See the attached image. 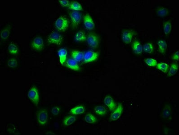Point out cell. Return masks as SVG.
I'll use <instances>...</instances> for the list:
<instances>
[{"label":"cell","instance_id":"20","mask_svg":"<svg viewBox=\"0 0 179 135\" xmlns=\"http://www.w3.org/2000/svg\"><path fill=\"white\" fill-rule=\"evenodd\" d=\"M68 7L70 10L76 11H83V8L81 5L80 4L79 2L76 1H74L72 2L69 5Z\"/></svg>","mask_w":179,"mask_h":135},{"label":"cell","instance_id":"4","mask_svg":"<svg viewBox=\"0 0 179 135\" xmlns=\"http://www.w3.org/2000/svg\"><path fill=\"white\" fill-rule=\"evenodd\" d=\"M28 97L30 99L31 101L34 103L36 106L38 105L39 101V95L37 88L35 86L32 87L28 93Z\"/></svg>","mask_w":179,"mask_h":135},{"label":"cell","instance_id":"24","mask_svg":"<svg viewBox=\"0 0 179 135\" xmlns=\"http://www.w3.org/2000/svg\"><path fill=\"white\" fill-rule=\"evenodd\" d=\"M154 50V47L151 43H147L143 46V51L147 53H152Z\"/></svg>","mask_w":179,"mask_h":135},{"label":"cell","instance_id":"11","mask_svg":"<svg viewBox=\"0 0 179 135\" xmlns=\"http://www.w3.org/2000/svg\"><path fill=\"white\" fill-rule=\"evenodd\" d=\"M37 120L41 125H44L48 121V114L45 110L41 111L37 115Z\"/></svg>","mask_w":179,"mask_h":135},{"label":"cell","instance_id":"3","mask_svg":"<svg viewBox=\"0 0 179 135\" xmlns=\"http://www.w3.org/2000/svg\"><path fill=\"white\" fill-rule=\"evenodd\" d=\"M99 56V52H95L91 51H87L84 53L83 63H88L94 62L97 60Z\"/></svg>","mask_w":179,"mask_h":135},{"label":"cell","instance_id":"21","mask_svg":"<svg viewBox=\"0 0 179 135\" xmlns=\"http://www.w3.org/2000/svg\"><path fill=\"white\" fill-rule=\"evenodd\" d=\"M75 40L78 42H82L86 40V37L84 32L82 30L78 32L75 34L74 36Z\"/></svg>","mask_w":179,"mask_h":135},{"label":"cell","instance_id":"5","mask_svg":"<svg viewBox=\"0 0 179 135\" xmlns=\"http://www.w3.org/2000/svg\"><path fill=\"white\" fill-rule=\"evenodd\" d=\"M71 20L72 25L74 27H77L79 25L82 20L81 14L78 11L72 12L70 14Z\"/></svg>","mask_w":179,"mask_h":135},{"label":"cell","instance_id":"37","mask_svg":"<svg viewBox=\"0 0 179 135\" xmlns=\"http://www.w3.org/2000/svg\"><path fill=\"white\" fill-rule=\"evenodd\" d=\"M46 134H47V135H56V134H55V133H53L52 132H47V133H46Z\"/></svg>","mask_w":179,"mask_h":135},{"label":"cell","instance_id":"13","mask_svg":"<svg viewBox=\"0 0 179 135\" xmlns=\"http://www.w3.org/2000/svg\"><path fill=\"white\" fill-rule=\"evenodd\" d=\"M66 67L68 68L74 70L75 71H78L80 70V68L78 65V62L75 61L73 59H69L67 61L66 65Z\"/></svg>","mask_w":179,"mask_h":135},{"label":"cell","instance_id":"14","mask_svg":"<svg viewBox=\"0 0 179 135\" xmlns=\"http://www.w3.org/2000/svg\"><path fill=\"white\" fill-rule=\"evenodd\" d=\"M132 48L135 54H141L143 51V46L138 41H134L132 43Z\"/></svg>","mask_w":179,"mask_h":135},{"label":"cell","instance_id":"8","mask_svg":"<svg viewBox=\"0 0 179 135\" xmlns=\"http://www.w3.org/2000/svg\"><path fill=\"white\" fill-rule=\"evenodd\" d=\"M32 47L36 51H41L44 47V42L43 39L39 37L35 38L32 44Z\"/></svg>","mask_w":179,"mask_h":135},{"label":"cell","instance_id":"22","mask_svg":"<svg viewBox=\"0 0 179 135\" xmlns=\"http://www.w3.org/2000/svg\"><path fill=\"white\" fill-rule=\"evenodd\" d=\"M94 110L96 114L100 116H104L106 115L107 112L106 108L105 107L100 105L95 107L94 108Z\"/></svg>","mask_w":179,"mask_h":135},{"label":"cell","instance_id":"7","mask_svg":"<svg viewBox=\"0 0 179 135\" xmlns=\"http://www.w3.org/2000/svg\"><path fill=\"white\" fill-rule=\"evenodd\" d=\"M135 34V33L133 30L124 31L122 35V39L123 42L126 44L130 43L132 41V37Z\"/></svg>","mask_w":179,"mask_h":135},{"label":"cell","instance_id":"6","mask_svg":"<svg viewBox=\"0 0 179 135\" xmlns=\"http://www.w3.org/2000/svg\"><path fill=\"white\" fill-rule=\"evenodd\" d=\"M88 45L92 48H96L99 43L98 37L93 33L89 34L86 39Z\"/></svg>","mask_w":179,"mask_h":135},{"label":"cell","instance_id":"32","mask_svg":"<svg viewBox=\"0 0 179 135\" xmlns=\"http://www.w3.org/2000/svg\"><path fill=\"white\" fill-rule=\"evenodd\" d=\"M10 30L8 28H5L1 31V37L3 40H6L8 38L10 35Z\"/></svg>","mask_w":179,"mask_h":135},{"label":"cell","instance_id":"1","mask_svg":"<svg viewBox=\"0 0 179 135\" xmlns=\"http://www.w3.org/2000/svg\"><path fill=\"white\" fill-rule=\"evenodd\" d=\"M55 26L59 31L65 32L69 26L68 19L64 16H60L56 21Z\"/></svg>","mask_w":179,"mask_h":135},{"label":"cell","instance_id":"17","mask_svg":"<svg viewBox=\"0 0 179 135\" xmlns=\"http://www.w3.org/2000/svg\"><path fill=\"white\" fill-rule=\"evenodd\" d=\"M159 51L160 53L164 54L166 52L167 45L166 42L164 40H159L158 42Z\"/></svg>","mask_w":179,"mask_h":135},{"label":"cell","instance_id":"15","mask_svg":"<svg viewBox=\"0 0 179 135\" xmlns=\"http://www.w3.org/2000/svg\"><path fill=\"white\" fill-rule=\"evenodd\" d=\"M72 59H73L77 62H79L83 60L84 53L78 51H72L71 54Z\"/></svg>","mask_w":179,"mask_h":135},{"label":"cell","instance_id":"35","mask_svg":"<svg viewBox=\"0 0 179 135\" xmlns=\"http://www.w3.org/2000/svg\"><path fill=\"white\" fill-rule=\"evenodd\" d=\"M59 2L63 7H69L70 5L68 1H59Z\"/></svg>","mask_w":179,"mask_h":135},{"label":"cell","instance_id":"2","mask_svg":"<svg viewBox=\"0 0 179 135\" xmlns=\"http://www.w3.org/2000/svg\"><path fill=\"white\" fill-rule=\"evenodd\" d=\"M63 41V37L58 32H53L47 37V41L50 44H54L60 46L62 44Z\"/></svg>","mask_w":179,"mask_h":135},{"label":"cell","instance_id":"31","mask_svg":"<svg viewBox=\"0 0 179 135\" xmlns=\"http://www.w3.org/2000/svg\"><path fill=\"white\" fill-rule=\"evenodd\" d=\"M8 49L9 52L11 54L16 55L18 53V48L17 46L14 44H10L9 46Z\"/></svg>","mask_w":179,"mask_h":135},{"label":"cell","instance_id":"18","mask_svg":"<svg viewBox=\"0 0 179 135\" xmlns=\"http://www.w3.org/2000/svg\"><path fill=\"white\" fill-rule=\"evenodd\" d=\"M85 111L84 107L82 105H78L72 108L70 111V113L74 115H78L83 114Z\"/></svg>","mask_w":179,"mask_h":135},{"label":"cell","instance_id":"30","mask_svg":"<svg viewBox=\"0 0 179 135\" xmlns=\"http://www.w3.org/2000/svg\"><path fill=\"white\" fill-rule=\"evenodd\" d=\"M145 62L147 65L150 67H154L156 66L158 62L156 60L152 58H147L145 60Z\"/></svg>","mask_w":179,"mask_h":135},{"label":"cell","instance_id":"29","mask_svg":"<svg viewBox=\"0 0 179 135\" xmlns=\"http://www.w3.org/2000/svg\"><path fill=\"white\" fill-rule=\"evenodd\" d=\"M171 115V107L169 105H166L163 108L162 112V117L164 118H167Z\"/></svg>","mask_w":179,"mask_h":135},{"label":"cell","instance_id":"26","mask_svg":"<svg viewBox=\"0 0 179 135\" xmlns=\"http://www.w3.org/2000/svg\"><path fill=\"white\" fill-rule=\"evenodd\" d=\"M163 29L164 33L166 35H168L170 33L172 30V23L170 20H168L164 23Z\"/></svg>","mask_w":179,"mask_h":135},{"label":"cell","instance_id":"12","mask_svg":"<svg viewBox=\"0 0 179 135\" xmlns=\"http://www.w3.org/2000/svg\"><path fill=\"white\" fill-rule=\"evenodd\" d=\"M104 102L111 112H113L115 108H116V104L114 100L110 96H107L104 99Z\"/></svg>","mask_w":179,"mask_h":135},{"label":"cell","instance_id":"19","mask_svg":"<svg viewBox=\"0 0 179 135\" xmlns=\"http://www.w3.org/2000/svg\"><path fill=\"white\" fill-rule=\"evenodd\" d=\"M178 70V65L176 63H173L170 66L169 71L168 73V77H172L175 75L177 73Z\"/></svg>","mask_w":179,"mask_h":135},{"label":"cell","instance_id":"10","mask_svg":"<svg viewBox=\"0 0 179 135\" xmlns=\"http://www.w3.org/2000/svg\"><path fill=\"white\" fill-rule=\"evenodd\" d=\"M123 110V104L122 103L119 104L117 107L115 108V110L111 114V116H110L111 120L113 121L117 120L122 115Z\"/></svg>","mask_w":179,"mask_h":135},{"label":"cell","instance_id":"34","mask_svg":"<svg viewBox=\"0 0 179 135\" xmlns=\"http://www.w3.org/2000/svg\"><path fill=\"white\" fill-rule=\"evenodd\" d=\"M60 111V108L59 107H54L51 110V112L54 116H56Z\"/></svg>","mask_w":179,"mask_h":135},{"label":"cell","instance_id":"27","mask_svg":"<svg viewBox=\"0 0 179 135\" xmlns=\"http://www.w3.org/2000/svg\"><path fill=\"white\" fill-rule=\"evenodd\" d=\"M76 117L74 116H69L65 118L64 120V125L69 126L74 124L76 121Z\"/></svg>","mask_w":179,"mask_h":135},{"label":"cell","instance_id":"9","mask_svg":"<svg viewBox=\"0 0 179 135\" xmlns=\"http://www.w3.org/2000/svg\"><path fill=\"white\" fill-rule=\"evenodd\" d=\"M83 21L85 27L88 30H93L95 28V23L89 14H87L85 15L83 19Z\"/></svg>","mask_w":179,"mask_h":135},{"label":"cell","instance_id":"23","mask_svg":"<svg viewBox=\"0 0 179 135\" xmlns=\"http://www.w3.org/2000/svg\"><path fill=\"white\" fill-rule=\"evenodd\" d=\"M156 68L162 72H164V73H167L169 69V66L166 63H160L157 64V65H156Z\"/></svg>","mask_w":179,"mask_h":135},{"label":"cell","instance_id":"28","mask_svg":"<svg viewBox=\"0 0 179 135\" xmlns=\"http://www.w3.org/2000/svg\"><path fill=\"white\" fill-rule=\"evenodd\" d=\"M168 14V10L166 8L160 7L157 11V15L160 17H165Z\"/></svg>","mask_w":179,"mask_h":135},{"label":"cell","instance_id":"16","mask_svg":"<svg viewBox=\"0 0 179 135\" xmlns=\"http://www.w3.org/2000/svg\"><path fill=\"white\" fill-rule=\"evenodd\" d=\"M58 55L60 58V61L61 65H63L66 62L67 55V51L66 49L64 48L60 49L58 51Z\"/></svg>","mask_w":179,"mask_h":135},{"label":"cell","instance_id":"36","mask_svg":"<svg viewBox=\"0 0 179 135\" xmlns=\"http://www.w3.org/2000/svg\"><path fill=\"white\" fill-rule=\"evenodd\" d=\"M179 51H177L175 52L174 54L173 55L172 57V60H176V61H179Z\"/></svg>","mask_w":179,"mask_h":135},{"label":"cell","instance_id":"25","mask_svg":"<svg viewBox=\"0 0 179 135\" xmlns=\"http://www.w3.org/2000/svg\"><path fill=\"white\" fill-rule=\"evenodd\" d=\"M85 120L89 124H95L97 121L96 118L90 113L86 114L85 117Z\"/></svg>","mask_w":179,"mask_h":135},{"label":"cell","instance_id":"33","mask_svg":"<svg viewBox=\"0 0 179 135\" xmlns=\"http://www.w3.org/2000/svg\"><path fill=\"white\" fill-rule=\"evenodd\" d=\"M8 66L11 68H15L17 66V61L15 59L9 60L7 63Z\"/></svg>","mask_w":179,"mask_h":135}]
</instances>
